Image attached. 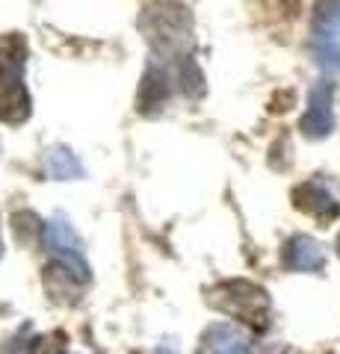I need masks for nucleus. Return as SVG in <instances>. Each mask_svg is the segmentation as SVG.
Listing matches in <instances>:
<instances>
[{"label": "nucleus", "instance_id": "nucleus-1", "mask_svg": "<svg viewBox=\"0 0 340 354\" xmlns=\"http://www.w3.org/2000/svg\"><path fill=\"white\" fill-rule=\"evenodd\" d=\"M30 118V92L24 83V62L0 50V121L21 124Z\"/></svg>", "mask_w": 340, "mask_h": 354}, {"label": "nucleus", "instance_id": "nucleus-2", "mask_svg": "<svg viewBox=\"0 0 340 354\" xmlns=\"http://www.w3.org/2000/svg\"><path fill=\"white\" fill-rule=\"evenodd\" d=\"M299 130L305 139H328L334 133V83L316 80L308 92V106L299 118Z\"/></svg>", "mask_w": 340, "mask_h": 354}, {"label": "nucleus", "instance_id": "nucleus-3", "mask_svg": "<svg viewBox=\"0 0 340 354\" xmlns=\"http://www.w3.org/2000/svg\"><path fill=\"white\" fill-rule=\"evenodd\" d=\"M296 207L305 213H314L316 218H334L340 213V204L334 201V195L323 189L320 183H305L296 189Z\"/></svg>", "mask_w": 340, "mask_h": 354}, {"label": "nucleus", "instance_id": "nucleus-4", "mask_svg": "<svg viewBox=\"0 0 340 354\" xmlns=\"http://www.w3.org/2000/svg\"><path fill=\"white\" fill-rule=\"evenodd\" d=\"M166 97H169L166 71L157 68V65H148L145 74H142V83H139V109L142 113H157V109L166 104Z\"/></svg>", "mask_w": 340, "mask_h": 354}, {"label": "nucleus", "instance_id": "nucleus-5", "mask_svg": "<svg viewBox=\"0 0 340 354\" xmlns=\"http://www.w3.org/2000/svg\"><path fill=\"white\" fill-rule=\"evenodd\" d=\"M284 260H287L290 269L299 272H316L323 269V251L311 236H293L284 248Z\"/></svg>", "mask_w": 340, "mask_h": 354}, {"label": "nucleus", "instance_id": "nucleus-6", "mask_svg": "<svg viewBox=\"0 0 340 354\" xmlns=\"http://www.w3.org/2000/svg\"><path fill=\"white\" fill-rule=\"evenodd\" d=\"M45 169L57 177V180H74L83 174V165L65 145H53L45 151Z\"/></svg>", "mask_w": 340, "mask_h": 354}, {"label": "nucleus", "instance_id": "nucleus-7", "mask_svg": "<svg viewBox=\"0 0 340 354\" xmlns=\"http://www.w3.org/2000/svg\"><path fill=\"white\" fill-rule=\"evenodd\" d=\"M181 88H184V92L190 95V97H202L204 88H207L204 74H202L199 65H195L193 57H184V62H181Z\"/></svg>", "mask_w": 340, "mask_h": 354}, {"label": "nucleus", "instance_id": "nucleus-8", "mask_svg": "<svg viewBox=\"0 0 340 354\" xmlns=\"http://www.w3.org/2000/svg\"><path fill=\"white\" fill-rule=\"evenodd\" d=\"M216 334L222 337L219 342H207L211 354H246V342L240 334H234L231 328H216Z\"/></svg>", "mask_w": 340, "mask_h": 354}, {"label": "nucleus", "instance_id": "nucleus-9", "mask_svg": "<svg viewBox=\"0 0 340 354\" xmlns=\"http://www.w3.org/2000/svg\"><path fill=\"white\" fill-rule=\"evenodd\" d=\"M316 24H320L328 36L340 32V0H323L316 6Z\"/></svg>", "mask_w": 340, "mask_h": 354}, {"label": "nucleus", "instance_id": "nucleus-10", "mask_svg": "<svg viewBox=\"0 0 340 354\" xmlns=\"http://www.w3.org/2000/svg\"><path fill=\"white\" fill-rule=\"evenodd\" d=\"M314 57L320 65H325V68L332 71H340V48L332 41V39H320L314 44Z\"/></svg>", "mask_w": 340, "mask_h": 354}, {"label": "nucleus", "instance_id": "nucleus-11", "mask_svg": "<svg viewBox=\"0 0 340 354\" xmlns=\"http://www.w3.org/2000/svg\"><path fill=\"white\" fill-rule=\"evenodd\" d=\"M337 248H340V239H337Z\"/></svg>", "mask_w": 340, "mask_h": 354}]
</instances>
